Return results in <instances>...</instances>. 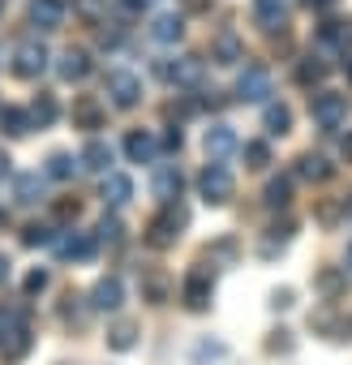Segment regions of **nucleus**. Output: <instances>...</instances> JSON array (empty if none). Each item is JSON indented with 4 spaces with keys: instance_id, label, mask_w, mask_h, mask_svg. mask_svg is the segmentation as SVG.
Returning a JSON list of instances; mask_svg holds the SVG:
<instances>
[{
    "instance_id": "obj_1",
    "label": "nucleus",
    "mask_w": 352,
    "mask_h": 365,
    "mask_svg": "<svg viewBox=\"0 0 352 365\" xmlns=\"http://www.w3.org/2000/svg\"><path fill=\"white\" fill-rule=\"evenodd\" d=\"M35 348V335L26 327V314H0V361H22Z\"/></svg>"
},
{
    "instance_id": "obj_2",
    "label": "nucleus",
    "mask_w": 352,
    "mask_h": 365,
    "mask_svg": "<svg viewBox=\"0 0 352 365\" xmlns=\"http://www.w3.org/2000/svg\"><path fill=\"white\" fill-rule=\"evenodd\" d=\"M185 224H190V211H185L181 202H167V207L146 224V245H150V250H167V245H176V237H181Z\"/></svg>"
},
{
    "instance_id": "obj_3",
    "label": "nucleus",
    "mask_w": 352,
    "mask_h": 365,
    "mask_svg": "<svg viewBox=\"0 0 352 365\" xmlns=\"http://www.w3.org/2000/svg\"><path fill=\"white\" fill-rule=\"evenodd\" d=\"M211 297H215V271L211 267H190V275L181 279V301L194 309V314H202L207 305H211Z\"/></svg>"
},
{
    "instance_id": "obj_4",
    "label": "nucleus",
    "mask_w": 352,
    "mask_h": 365,
    "mask_svg": "<svg viewBox=\"0 0 352 365\" xmlns=\"http://www.w3.org/2000/svg\"><path fill=\"white\" fill-rule=\"evenodd\" d=\"M103 91H108L112 108L129 112V108H138V99H142V78H138V73H129V69H108Z\"/></svg>"
},
{
    "instance_id": "obj_5",
    "label": "nucleus",
    "mask_w": 352,
    "mask_h": 365,
    "mask_svg": "<svg viewBox=\"0 0 352 365\" xmlns=\"http://www.w3.org/2000/svg\"><path fill=\"white\" fill-rule=\"evenodd\" d=\"M309 116H314V125L318 129H339L343 120H348V95H335V91H318L314 95V103H309Z\"/></svg>"
},
{
    "instance_id": "obj_6",
    "label": "nucleus",
    "mask_w": 352,
    "mask_h": 365,
    "mask_svg": "<svg viewBox=\"0 0 352 365\" xmlns=\"http://www.w3.org/2000/svg\"><path fill=\"white\" fill-rule=\"evenodd\" d=\"M198 194H202L211 207H224V202L232 198V172H228L224 163H207V168L198 172Z\"/></svg>"
},
{
    "instance_id": "obj_7",
    "label": "nucleus",
    "mask_w": 352,
    "mask_h": 365,
    "mask_svg": "<svg viewBox=\"0 0 352 365\" xmlns=\"http://www.w3.org/2000/svg\"><path fill=\"white\" fill-rule=\"evenodd\" d=\"M181 185H185V176H181V168H176V163H155V172H150V194L167 207V202H176V198H181Z\"/></svg>"
},
{
    "instance_id": "obj_8",
    "label": "nucleus",
    "mask_w": 352,
    "mask_h": 365,
    "mask_svg": "<svg viewBox=\"0 0 352 365\" xmlns=\"http://www.w3.org/2000/svg\"><path fill=\"white\" fill-rule=\"evenodd\" d=\"M271 95V73L262 65H245V73L237 78V99L241 103H266Z\"/></svg>"
},
{
    "instance_id": "obj_9",
    "label": "nucleus",
    "mask_w": 352,
    "mask_h": 365,
    "mask_svg": "<svg viewBox=\"0 0 352 365\" xmlns=\"http://www.w3.org/2000/svg\"><path fill=\"white\" fill-rule=\"evenodd\" d=\"M43 69H48V48H43V43L26 39V43L14 48V73H18V78H39Z\"/></svg>"
},
{
    "instance_id": "obj_10",
    "label": "nucleus",
    "mask_w": 352,
    "mask_h": 365,
    "mask_svg": "<svg viewBox=\"0 0 352 365\" xmlns=\"http://www.w3.org/2000/svg\"><path fill=\"white\" fill-rule=\"evenodd\" d=\"M56 254L61 258H73V262H86V258H95V250H99V241L90 237V232H73V228H65V232H56Z\"/></svg>"
},
{
    "instance_id": "obj_11",
    "label": "nucleus",
    "mask_w": 352,
    "mask_h": 365,
    "mask_svg": "<svg viewBox=\"0 0 352 365\" xmlns=\"http://www.w3.org/2000/svg\"><path fill=\"white\" fill-rule=\"evenodd\" d=\"M202 146H207V159H211V163H224V159L237 150V129L224 125V120H215V125L207 129V142H202Z\"/></svg>"
},
{
    "instance_id": "obj_12",
    "label": "nucleus",
    "mask_w": 352,
    "mask_h": 365,
    "mask_svg": "<svg viewBox=\"0 0 352 365\" xmlns=\"http://www.w3.org/2000/svg\"><path fill=\"white\" fill-rule=\"evenodd\" d=\"M120 301H125V284H120L116 275H103V279L95 284V292H90V305H95L99 314H116Z\"/></svg>"
},
{
    "instance_id": "obj_13",
    "label": "nucleus",
    "mask_w": 352,
    "mask_h": 365,
    "mask_svg": "<svg viewBox=\"0 0 352 365\" xmlns=\"http://www.w3.org/2000/svg\"><path fill=\"white\" fill-rule=\"evenodd\" d=\"M125 155H129V163H155L159 142H155L146 129H129V133H125Z\"/></svg>"
},
{
    "instance_id": "obj_14",
    "label": "nucleus",
    "mask_w": 352,
    "mask_h": 365,
    "mask_svg": "<svg viewBox=\"0 0 352 365\" xmlns=\"http://www.w3.org/2000/svg\"><path fill=\"white\" fill-rule=\"evenodd\" d=\"M78 163H82L86 172H99V176H108V172H112V146H108L103 138H90V142L82 146Z\"/></svg>"
},
{
    "instance_id": "obj_15",
    "label": "nucleus",
    "mask_w": 352,
    "mask_h": 365,
    "mask_svg": "<svg viewBox=\"0 0 352 365\" xmlns=\"http://www.w3.org/2000/svg\"><path fill=\"white\" fill-rule=\"evenodd\" d=\"M43 198V176L39 172H18L14 176V202L18 207H35Z\"/></svg>"
},
{
    "instance_id": "obj_16",
    "label": "nucleus",
    "mask_w": 352,
    "mask_h": 365,
    "mask_svg": "<svg viewBox=\"0 0 352 365\" xmlns=\"http://www.w3.org/2000/svg\"><path fill=\"white\" fill-rule=\"evenodd\" d=\"M56 73H61L65 82H82V78L90 73V56H86L82 48H65L61 61H56Z\"/></svg>"
},
{
    "instance_id": "obj_17",
    "label": "nucleus",
    "mask_w": 352,
    "mask_h": 365,
    "mask_svg": "<svg viewBox=\"0 0 352 365\" xmlns=\"http://www.w3.org/2000/svg\"><path fill=\"white\" fill-rule=\"evenodd\" d=\"M202 73H207V61L202 56H181V61H172V78L167 82H176V86H198Z\"/></svg>"
},
{
    "instance_id": "obj_18",
    "label": "nucleus",
    "mask_w": 352,
    "mask_h": 365,
    "mask_svg": "<svg viewBox=\"0 0 352 365\" xmlns=\"http://www.w3.org/2000/svg\"><path fill=\"white\" fill-rule=\"evenodd\" d=\"M73 125H78V129H103V103H99L95 95L73 99Z\"/></svg>"
},
{
    "instance_id": "obj_19",
    "label": "nucleus",
    "mask_w": 352,
    "mask_h": 365,
    "mask_svg": "<svg viewBox=\"0 0 352 365\" xmlns=\"http://www.w3.org/2000/svg\"><path fill=\"white\" fill-rule=\"evenodd\" d=\"M129 198H133V180L125 172H108L103 176V202L108 207H125Z\"/></svg>"
},
{
    "instance_id": "obj_20",
    "label": "nucleus",
    "mask_w": 352,
    "mask_h": 365,
    "mask_svg": "<svg viewBox=\"0 0 352 365\" xmlns=\"http://www.w3.org/2000/svg\"><path fill=\"white\" fill-rule=\"evenodd\" d=\"M61 18H65L61 0H31V22L39 31H61Z\"/></svg>"
},
{
    "instance_id": "obj_21",
    "label": "nucleus",
    "mask_w": 352,
    "mask_h": 365,
    "mask_svg": "<svg viewBox=\"0 0 352 365\" xmlns=\"http://www.w3.org/2000/svg\"><path fill=\"white\" fill-rule=\"evenodd\" d=\"M288 9H292V0H254V18L266 26V31H275V26H284V18H288Z\"/></svg>"
},
{
    "instance_id": "obj_22",
    "label": "nucleus",
    "mask_w": 352,
    "mask_h": 365,
    "mask_svg": "<svg viewBox=\"0 0 352 365\" xmlns=\"http://www.w3.org/2000/svg\"><path fill=\"white\" fill-rule=\"evenodd\" d=\"M314 288H318V297H322V301H335V297L348 288V271H339V267H326V271H318Z\"/></svg>"
},
{
    "instance_id": "obj_23",
    "label": "nucleus",
    "mask_w": 352,
    "mask_h": 365,
    "mask_svg": "<svg viewBox=\"0 0 352 365\" xmlns=\"http://www.w3.org/2000/svg\"><path fill=\"white\" fill-rule=\"evenodd\" d=\"M133 344H138V322H133V318H116V322L108 327V348L129 352Z\"/></svg>"
},
{
    "instance_id": "obj_24",
    "label": "nucleus",
    "mask_w": 352,
    "mask_h": 365,
    "mask_svg": "<svg viewBox=\"0 0 352 365\" xmlns=\"http://www.w3.org/2000/svg\"><path fill=\"white\" fill-rule=\"evenodd\" d=\"M181 35H185V22L176 18V14H159V18L150 22V39H155V43H176Z\"/></svg>"
},
{
    "instance_id": "obj_25",
    "label": "nucleus",
    "mask_w": 352,
    "mask_h": 365,
    "mask_svg": "<svg viewBox=\"0 0 352 365\" xmlns=\"http://www.w3.org/2000/svg\"><path fill=\"white\" fill-rule=\"evenodd\" d=\"M211 56H215L219 65H237V61H245V48H241V39H237L232 31H224V35L211 43Z\"/></svg>"
},
{
    "instance_id": "obj_26",
    "label": "nucleus",
    "mask_w": 352,
    "mask_h": 365,
    "mask_svg": "<svg viewBox=\"0 0 352 365\" xmlns=\"http://www.w3.org/2000/svg\"><path fill=\"white\" fill-rule=\"evenodd\" d=\"M0 129H5L9 138H26V133L35 129V120H31V112H22V108H5V112H0Z\"/></svg>"
},
{
    "instance_id": "obj_27",
    "label": "nucleus",
    "mask_w": 352,
    "mask_h": 365,
    "mask_svg": "<svg viewBox=\"0 0 352 365\" xmlns=\"http://www.w3.org/2000/svg\"><path fill=\"white\" fill-rule=\"evenodd\" d=\"M326 73H331V65H326L322 56H305V61L296 65V82H301V86H318V82H326Z\"/></svg>"
},
{
    "instance_id": "obj_28",
    "label": "nucleus",
    "mask_w": 352,
    "mask_h": 365,
    "mask_svg": "<svg viewBox=\"0 0 352 365\" xmlns=\"http://www.w3.org/2000/svg\"><path fill=\"white\" fill-rule=\"evenodd\" d=\"M262 125H266V133H271V138H284V133L292 129V112H288L284 103H266V112H262Z\"/></svg>"
},
{
    "instance_id": "obj_29",
    "label": "nucleus",
    "mask_w": 352,
    "mask_h": 365,
    "mask_svg": "<svg viewBox=\"0 0 352 365\" xmlns=\"http://www.w3.org/2000/svg\"><path fill=\"white\" fill-rule=\"evenodd\" d=\"M78 172V159L69 155V150H52L48 155V168H43V176H52V180H69Z\"/></svg>"
},
{
    "instance_id": "obj_30",
    "label": "nucleus",
    "mask_w": 352,
    "mask_h": 365,
    "mask_svg": "<svg viewBox=\"0 0 352 365\" xmlns=\"http://www.w3.org/2000/svg\"><path fill=\"white\" fill-rule=\"evenodd\" d=\"M56 116H61V103H56V95L39 91V99L31 103V120H35V125H52Z\"/></svg>"
},
{
    "instance_id": "obj_31",
    "label": "nucleus",
    "mask_w": 352,
    "mask_h": 365,
    "mask_svg": "<svg viewBox=\"0 0 352 365\" xmlns=\"http://www.w3.org/2000/svg\"><path fill=\"white\" fill-rule=\"evenodd\" d=\"M292 202V176H271L266 180V207H288Z\"/></svg>"
},
{
    "instance_id": "obj_32",
    "label": "nucleus",
    "mask_w": 352,
    "mask_h": 365,
    "mask_svg": "<svg viewBox=\"0 0 352 365\" xmlns=\"http://www.w3.org/2000/svg\"><path fill=\"white\" fill-rule=\"evenodd\" d=\"M296 172H301L305 180H326V176H331V163H326L322 155H301V159H296Z\"/></svg>"
},
{
    "instance_id": "obj_33",
    "label": "nucleus",
    "mask_w": 352,
    "mask_h": 365,
    "mask_svg": "<svg viewBox=\"0 0 352 365\" xmlns=\"http://www.w3.org/2000/svg\"><path fill=\"white\" fill-rule=\"evenodd\" d=\"M95 241H99V245H120V241H125V224H120L116 215H103L99 228H95Z\"/></svg>"
},
{
    "instance_id": "obj_34",
    "label": "nucleus",
    "mask_w": 352,
    "mask_h": 365,
    "mask_svg": "<svg viewBox=\"0 0 352 365\" xmlns=\"http://www.w3.org/2000/svg\"><path fill=\"white\" fill-rule=\"evenodd\" d=\"M52 241H56V228L52 224H26L22 228V245H31V250L35 245H52Z\"/></svg>"
},
{
    "instance_id": "obj_35",
    "label": "nucleus",
    "mask_w": 352,
    "mask_h": 365,
    "mask_svg": "<svg viewBox=\"0 0 352 365\" xmlns=\"http://www.w3.org/2000/svg\"><path fill=\"white\" fill-rule=\"evenodd\" d=\"M142 297H146L150 305H163V301H167V279H163V275H146V279H142Z\"/></svg>"
},
{
    "instance_id": "obj_36",
    "label": "nucleus",
    "mask_w": 352,
    "mask_h": 365,
    "mask_svg": "<svg viewBox=\"0 0 352 365\" xmlns=\"http://www.w3.org/2000/svg\"><path fill=\"white\" fill-rule=\"evenodd\" d=\"M73 9H78L86 22H103V18H108V0H73Z\"/></svg>"
},
{
    "instance_id": "obj_37",
    "label": "nucleus",
    "mask_w": 352,
    "mask_h": 365,
    "mask_svg": "<svg viewBox=\"0 0 352 365\" xmlns=\"http://www.w3.org/2000/svg\"><path fill=\"white\" fill-rule=\"evenodd\" d=\"M245 163L249 168H266L271 163V146L266 142H245Z\"/></svg>"
},
{
    "instance_id": "obj_38",
    "label": "nucleus",
    "mask_w": 352,
    "mask_h": 365,
    "mask_svg": "<svg viewBox=\"0 0 352 365\" xmlns=\"http://www.w3.org/2000/svg\"><path fill=\"white\" fill-rule=\"evenodd\" d=\"M48 279H52V275H48L43 267H35V271H26V279H22V292H26V297H39V292L48 288Z\"/></svg>"
},
{
    "instance_id": "obj_39",
    "label": "nucleus",
    "mask_w": 352,
    "mask_h": 365,
    "mask_svg": "<svg viewBox=\"0 0 352 365\" xmlns=\"http://www.w3.org/2000/svg\"><path fill=\"white\" fill-rule=\"evenodd\" d=\"M339 39H343V31H339V22H322V26H318V43H322V48H335Z\"/></svg>"
},
{
    "instance_id": "obj_40",
    "label": "nucleus",
    "mask_w": 352,
    "mask_h": 365,
    "mask_svg": "<svg viewBox=\"0 0 352 365\" xmlns=\"http://www.w3.org/2000/svg\"><path fill=\"white\" fill-rule=\"evenodd\" d=\"M78 211H82V207H78L73 198H65V202H56V220H61V224H69V220H78Z\"/></svg>"
},
{
    "instance_id": "obj_41",
    "label": "nucleus",
    "mask_w": 352,
    "mask_h": 365,
    "mask_svg": "<svg viewBox=\"0 0 352 365\" xmlns=\"http://www.w3.org/2000/svg\"><path fill=\"white\" fill-rule=\"evenodd\" d=\"M271 237H275L279 245H284V241H292V220H284V224H275V228H271Z\"/></svg>"
},
{
    "instance_id": "obj_42",
    "label": "nucleus",
    "mask_w": 352,
    "mask_h": 365,
    "mask_svg": "<svg viewBox=\"0 0 352 365\" xmlns=\"http://www.w3.org/2000/svg\"><path fill=\"white\" fill-rule=\"evenodd\" d=\"M163 146H167V150H181V146H185L181 129H167V133H163Z\"/></svg>"
},
{
    "instance_id": "obj_43",
    "label": "nucleus",
    "mask_w": 352,
    "mask_h": 365,
    "mask_svg": "<svg viewBox=\"0 0 352 365\" xmlns=\"http://www.w3.org/2000/svg\"><path fill=\"white\" fill-rule=\"evenodd\" d=\"M271 305H275V309H288V305H292V288H279V292L271 297Z\"/></svg>"
},
{
    "instance_id": "obj_44",
    "label": "nucleus",
    "mask_w": 352,
    "mask_h": 365,
    "mask_svg": "<svg viewBox=\"0 0 352 365\" xmlns=\"http://www.w3.org/2000/svg\"><path fill=\"white\" fill-rule=\"evenodd\" d=\"M9 163H14V159L5 155V146H0V180H5V176H9Z\"/></svg>"
},
{
    "instance_id": "obj_45",
    "label": "nucleus",
    "mask_w": 352,
    "mask_h": 365,
    "mask_svg": "<svg viewBox=\"0 0 352 365\" xmlns=\"http://www.w3.org/2000/svg\"><path fill=\"white\" fill-rule=\"evenodd\" d=\"M305 5H309V9H331L335 0H305Z\"/></svg>"
},
{
    "instance_id": "obj_46",
    "label": "nucleus",
    "mask_w": 352,
    "mask_h": 365,
    "mask_svg": "<svg viewBox=\"0 0 352 365\" xmlns=\"http://www.w3.org/2000/svg\"><path fill=\"white\" fill-rule=\"evenodd\" d=\"M5 279H9V258L0 254V284H5Z\"/></svg>"
},
{
    "instance_id": "obj_47",
    "label": "nucleus",
    "mask_w": 352,
    "mask_h": 365,
    "mask_svg": "<svg viewBox=\"0 0 352 365\" xmlns=\"http://www.w3.org/2000/svg\"><path fill=\"white\" fill-rule=\"evenodd\" d=\"M343 155H348V163H352V129H348V138H343Z\"/></svg>"
},
{
    "instance_id": "obj_48",
    "label": "nucleus",
    "mask_w": 352,
    "mask_h": 365,
    "mask_svg": "<svg viewBox=\"0 0 352 365\" xmlns=\"http://www.w3.org/2000/svg\"><path fill=\"white\" fill-rule=\"evenodd\" d=\"M343 271H348V275H352V245H348V250H343Z\"/></svg>"
},
{
    "instance_id": "obj_49",
    "label": "nucleus",
    "mask_w": 352,
    "mask_h": 365,
    "mask_svg": "<svg viewBox=\"0 0 352 365\" xmlns=\"http://www.w3.org/2000/svg\"><path fill=\"white\" fill-rule=\"evenodd\" d=\"M343 211H348V215H352V198H348V202H343Z\"/></svg>"
},
{
    "instance_id": "obj_50",
    "label": "nucleus",
    "mask_w": 352,
    "mask_h": 365,
    "mask_svg": "<svg viewBox=\"0 0 352 365\" xmlns=\"http://www.w3.org/2000/svg\"><path fill=\"white\" fill-rule=\"evenodd\" d=\"M0 224H5V207H0Z\"/></svg>"
},
{
    "instance_id": "obj_51",
    "label": "nucleus",
    "mask_w": 352,
    "mask_h": 365,
    "mask_svg": "<svg viewBox=\"0 0 352 365\" xmlns=\"http://www.w3.org/2000/svg\"><path fill=\"white\" fill-rule=\"evenodd\" d=\"M348 78H352V61H348Z\"/></svg>"
},
{
    "instance_id": "obj_52",
    "label": "nucleus",
    "mask_w": 352,
    "mask_h": 365,
    "mask_svg": "<svg viewBox=\"0 0 352 365\" xmlns=\"http://www.w3.org/2000/svg\"><path fill=\"white\" fill-rule=\"evenodd\" d=\"M348 335H352V318H348Z\"/></svg>"
},
{
    "instance_id": "obj_53",
    "label": "nucleus",
    "mask_w": 352,
    "mask_h": 365,
    "mask_svg": "<svg viewBox=\"0 0 352 365\" xmlns=\"http://www.w3.org/2000/svg\"><path fill=\"white\" fill-rule=\"evenodd\" d=\"M146 5H150V0H146Z\"/></svg>"
},
{
    "instance_id": "obj_54",
    "label": "nucleus",
    "mask_w": 352,
    "mask_h": 365,
    "mask_svg": "<svg viewBox=\"0 0 352 365\" xmlns=\"http://www.w3.org/2000/svg\"><path fill=\"white\" fill-rule=\"evenodd\" d=\"M348 35H352V31H348Z\"/></svg>"
}]
</instances>
